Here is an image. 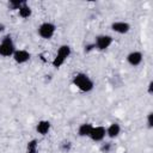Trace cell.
I'll return each instance as SVG.
<instances>
[{"label": "cell", "mask_w": 153, "mask_h": 153, "mask_svg": "<svg viewBox=\"0 0 153 153\" xmlns=\"http://www.w3.org/2000/svg\"><path fill=\"white\" fill-rule=\"evenodd\" d=\"M73 85L80 90L81 92H91L93 88H94V82L93 80L86 74V73H76L74 76H73Z\"/></svg>", "instance_id": "1"}, {"label": "cell", "mask_w": 153, "mask_h": 153, "mask_svg": "<svg viewBox=\"0 0 153 153\" xmlns=\"http://www.w3.org/2000/svg\"><path fill=\"white\" fill-rule=\"evenodd\" d=\"M71 54H72V48L68 44L60 45L57 51H56V54H55V56H54V59H53V61H51L53 67L54 68H60L68 60Z\"/></svg>", "instance_id": "2"}, {"label": "cell", "mask_w": 153, "mask_h": 153, "mask_svg": "<svg viewBox=\"0 0 153 153\" xmlns=\"http://www.w3.org/2000/svg\"><path fill=\"white\" fill-rule=\"evenodd\" d=\"M16 51V44L10 33L5 35L0 42V56L1 57H12Z\"/></svg>", "instance_id": "3"}, {"label": "cell", "mask_w": 153, "mask_h": 153, "mask_svg": "<svg viewBox=\"0 0 153 153\" xmlns=\"http://www.w3.org/2000/svg\"><path fill=\"white\" fill-rule=\"evenodd\" d=\"M56 32V25L51 22H43L37 27V33L43 39H51Z\"/></svg>", "instance_id": "4"}, {"label": "cell", "mask_w": 153, "mask_h": 153, "mask_svg": "<svg viewBox=\"0 0 153 153\" xmlns=\"http://www.w3.org/2000/svg\"><path fill=\"white\" fill-rule=\"evenodd\" d=\"M112 42H114L112 36H110V35H98V36H96L93 44H94L96 49L103 51V50H106L108 48H110Z\"/></svg>", "instance_id": "5"}, {"label": "cell", "mask_w": 153, "mask_h": 153, "mask_svg": "<svg viewBox=\"0 0 153 153\" xmlns=\"http://www.w3.org/2000/svg\"><path fill=\"white\" fill-rule=\"evenodd\" d=\"M105 136H106V128L105 127H103V126H93L88 137L93 142H100V141H103L105 139Z\"/></svg>", "instance_id": "6"}, {"label": "cell", "mask_w": 153, "mask_h": 153, "mask_svg": "<svg viewBox=\"0 0 153 153\" xmlns=\"http://www.w3.org/2000/svg\"><path fill=\"white\" fill-rule=\"evenodd\" d=\"M12 59L18 65H24L31 59V54L26 49H16V51L12 55Z\"/></svg>", "instance_id": "7"}, {"label": "cell", "mask_w": 153, "mask_h": 153, "mask_svg": "<svg viewBox=\"0 0 153 153\" xmlns=\"http://www.w3.org/2000/svg\"><path fill=\"white\" fill-rule=\"evenodd\" d=\"M111 30L116 33H120V35H124V33H128L130 31V24L128 22H124V20H116V22H112L111 25H110Z\"/></svg>", "instance_id": "8"}, {"label": "cell", "mask_w": 153, "mask_h": 153, "mask_svg": "<svg viewBox=\"0 0 153 153\" xmlns=\"http://www.w3.org/2000/svg\"><path fill=\"white\" fill-rule=\"evenodd\" d=\"M142 60H143V55H142V53L139 51V50H133V51H130V53L127 55V62H128L131 67H137V66H140L141 62H142Z\"/></svg>", "instance_id": "9"}, {"label": "cell", "mask_w": 153, "mask_h": 153, "mask_svg": "<svg viewBox=\"0 0 153 153\" xmlns=\"http://www.w3.org/2000/svg\"><path fill=\"white\" fill-rule=\"evenodd\" d=\"M50 128H51V123L48 120H41L36 124V131L42 136H45L50 131Z\"/></svg>", "instance_id": "10"}, {"label": "cell", "mask_w": 153, "mask_h": 153, "mask_svg": "<svg viewBox=\"0 0 153 153\" xmlns=\"http://www.w3.org/2000/svg\"><path fill=\"white\" fill-rule=\"evenodd\" d=\"M121 134V126L117 122H112L106 128V136L109 139H116Z\"/></svg>", "instance_id": "11"}, {"label": "cell", "mask_w": 153, "mask_h": 153, "mask_svg": "<svg viewBox=\"0 0 153 153\" xmlns=\"http://www.w3.org/2000/svg\"><path fill=\"white\" fill-rule=\"evenodd\" d=\"M92 128H93V124L92 123H88V122L81 123L79 126V128H78V135L80 137H88L90 134H91Z\"/></svg>", "instance_id": "12"}, {"label": "cell", "mask_w": 153, "mask_h": 153, "mask_svg": "<svg viewBox=\"0 0 153 153\" xmlns=\"http://www.w3.org/2000/svg\"><path fill=\"white\" fill-rule=\"evenodd\" d=\"M31 14H32V10H31L30 5L25 1V2L19 7V10H18V16H19L20 18H23V19H27V18L31 17Z\"/></svg>", "instance_id": "13"}, {"label": "cell", "mask_w": 153, "mask_h": 153, "mask_svg": "<svg viewBox=\"0 0 153 153\" xmlns=\"http://www.w3.org/2000/svg\"><path fill=\"white\" fill-rule=\"evenodd\" d=\"M38 141L36 139H31L26 143V153H37Z\"/></svg>", "instance_id": "14"}, {"label": "cell", "mask_w": 153, "mask_h": 153, "mask_svg": "<svg viewBox=\"0 0 153 153\" xmlns=\"http://www.w3.org/2000/svg\"><path fill=\"white\" fill-rule=\"evenodd\" d=\"M25 2V0H11L8 1V7L10 10H13V11H18L19 7Z\"/></svg>", "instance_id": "15"}, {"label": "cell", "mask_w": 153, "mask_h": 153, "mask_svg": "<svg viewBox=\"0 0 153 153\" xmlns=\"http://www.w3.org/2000/svg\"><path fill=\"white\" fill-rule=\"evenodd\" d=\"M60 149L63 153H68L72 149V142L71 141H62V143L60 145Z\"/></svg>", "instance_id": "16"}, {"label": "cell", "mask_w": 153, "mask_h": 153, "mask_svg": "<svg viewBox=\"0 0 153 153\" xmlns=\"http://www.w3.org/2000/svg\"><path fill=\"white\" fill-rule=\"evenodd\" d=\"M147 127L149 129L153 128V112L152 111L148 112V115H147Z\"/></svg>", "instance_id": "17"}, {"label": "cell", "mask_w": 153, "mask_h": 153, "mask_svg": "<svg viewBox=\"0 0 153 153\" xmlns=\"http://www.w3.org/2000/svg\"><path fill=\"white\" fill-rule=\"evenodd\" d=\"M94 49H96V47H94L93 42H92V43H87V44L84 47V51H85V53H91V51L94 50Z\"/></svg>", "instance_id": "18"}, {"label": "cell", "mask_w": 153, "mask_h": 153, "mask_svg": "<svg viewBox=\"0 0 153 153\" xmlns=\"http://www.w3.org/2000/svg\"><path fill=\"white\" fill-rule=\"evenodd\" d=\"M110 149H111V143H109V142L103 143V146H102V152H104V153H109Z\"/></svg>", "instance_id": "19"}, {"label": "cell", "mask_w": 153, "mask_h": 153, "mask_svg": "<svg viewBox=\"0 0 153 153\" xmlns=\"http://www.w3.org/2000/svg\"><path fill=\"white\" fill-rule=\"evenodd\" d=\"M148 94H153V81H149L148 84Z\"/></svg>", "instance_id": "20"}, {"label": "cell", "mask_w": 153, "mask_h": 153, "mask_svg": "<svg viewBox=\"0 0 153 153\" xmlns=\"http://www.w3.org/2000/svg\"><path fill=\"white\" fill-rule=\"evenodd\" d=\"M5 29H6V26H5V24H2V23H0V33H1V32H4V31H5Z\"/></svg>", "instance_id": "21"}]
</instances>
